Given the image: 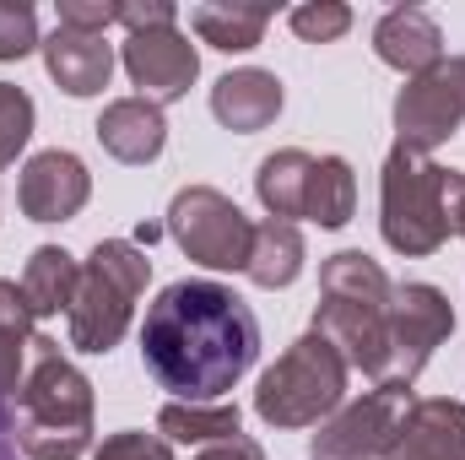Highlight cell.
<instances>
[{
	"label": "cell",
	"mask_w": 465,
	"mask_h": 460,
	"mask_svg": "<svg viewBox=\"0 0 465 460\" xmlns=\"http://www.w3.org/2000/svg\"><path fill=\"white\" fill-rule=\"evenodd\" d=\"M373 55H379L390 71H401V76L411 82V76H428V71L444 65V33H439V22H433L428 11L395 5V11H384L379 27H373Z\"/></svg>",
	"instance_id": "14"
},
{
	"label": "cell",
	"mask_w": 465,
	"mask_h": 460,
	"mask_svg": "<svg viewBox=\"0 0 465 460\" xmlns=\"http://www.w3.org/2000/svg\"><path fill=\"white\" fill-rule=\"evenodd\" d=\"M260 320L223 282H173L146 304L141 363L173 401L212 406L254 368Z\"/></svg>",
	"instance_id": "1"
},
{
	"label": "cell",
	"mask_w": 465,
	"mask_h": 460,
	"mask_svg": "<svg viewBox=\"0 0 465 460\" xmlns=\"http://www.w3.org/2000/svg\"><path fill=\"white\" fill-rule=\"evenodd\" d=\"M271 5H232V0H212V5H195L190 11V27H195V38L201 44H212V49H223V55H243V49H254L260 38H265V27H271Z\"/></svg>",
	"instance_id": "21"
},
{
	"label": "cell",
	"mask_w": 465,
	"mask_h": 460,
	"mask_svg": "<svg viewBox=\"0 0 465 460\" xmlns=\"http://www.w3.org/2000/svg\"><path fill=\"white\" fill-rule=\"evenodd\" d=\"M93 460H173V445L163 439V434H109L98 450H93Z\"/></svg>",
	"instance_id": "28"
},
{
	"label": "cell",
	"mask_w": 465,
	"mask_h": 460,
	"mask_svg": "<svg viewBox=\"0 0 465 460\" xmlns=\"http://www.w3.org/2000/svg\"><path fill=\"white\" fill-rule=\"evenodd\" d=\"M33 49H44V38H38V11H33L27 0H0V60H22V55H33Z\"/></svg>",
	"instance_id": "27"
},
{
	"label": "cell",
	"mask_w": 465,
	"mask_h": 460,
	"mask_svg": "<svg viewBox=\"0 0 465 460\" xmlns=\"http://www.w3.org/2000/svg\"><path fill=\"white\" fill-rule=\"evenodd\" d=\"M303 260H309V249H303L298 223L265 217V223H254V249H249L243 276H249L254 287H265V293H282V287H292V282L303 276Z\"/></svg>",
	"instance_id": "20"
},
{
	"label": "cell",
	"mask_w": 465,
	"mask_h": 460,
	"mask_svg": "<svg viewBox=\"0 0 465 460\" xmlns=\"http://www.w3.org/2000/svg\"><path fill=\"white\" fill-rule=\"evenodd\" d=\"M119 22L130 27V33H146V27H179V5L173 0H130V5H119Z\"/></svg>",
	"instance_id": "30"
},
{
	"label": "cell",
	"mask_w": 465,
	"mask_h": 460,
	"mask_svg": "<svg viewBox=\"0 0 465 460\" xmlns=\"http://www.w3.org/2000/svg\"><path fill=\"white\" fill-rule=\"evenodd\" d=\"M450 217H455V233L465 238V174H460V185H455V201H450Z\"/></svg>",
	"instance_id": "32"
},
{
	"label": "cell",
	"mask_w": 465,
	"mask_h": 460,
	"mask_svg": "<svg viewBox=\"0 0 465 460\" xmlns=\"http://www.w3.org/2000/svg\"><path fill=\"white\" fill-rule=\"evenodd\" d=\"M16 450L27 460H82L93 450V379L49 336H33V368L16 390Z\"/></svg>",
	"instance_id": "3"
},
{
	"label": "cell",
	"mask_w": 465,
	"mask_h": 460,
	"mask_svg": "<svg viewBox=\"0 0 465 460\" xmlns=\"http://www.w3.org/2000/svg\"><path fill=\"white\" fill-rule=\"evenodd\" d=\"M455 331V309L433 282H401L390 293V368L384 385L411 390L417 374L428 368V357L450 342Z\"/></svg>",
	"instance_id": "8"
},
{
	"label": "cell",
	"mask_w": 465,
	"mask_h": 460,
	"mask_svg": "<svg viewBox=\"0 0 465 460\" xmlns=\"http://www.w3.org/2000/svg\"><path fill=\"white\" fill-rule=\"evenodd\" d=\"M357 212V174L347 157H314L309 179V223L320 228H347Z\"/></svg>",
	"instance_id": "24"
},
{
	"label": "cell",
	"mask_w": 465,
	"mask_h": 460,
	"mask_svg": "<svg viewBox=\"0 0 465 460\" xmlns=\"http://www.w3.org/2000/svg\"><path fill=\"white\" fill-rule=\"evenodd\" d=\"M212 115L223 119L228 130H238V135H254V130H265L271 119L282 115V82L271 71H260V65L228 71L212 87Z\"/></svg>",
	"instance_id": "17"
},
{
	"label": "cell",
	"mask_w": 465,
	"mask_h": 460,
	"mask_svg": "<svg viewBox=\"0 0 465 460\" xmlns=\"http://www.w3.org/2000/svg\"><path fill=\"white\" fill-rule=\"evenodd\" d=\"M76 287H82V260L60 244H38L27 255V271H22V298L33 309V320H54V315H71L76 304Z\"/></svg>",
	"instance_id": "18"
},
{
	"label": "cell",
	"mask_w": 465,
	"mask_h": 460,
	"mask_svg": "<svg viewBox=\"0 0 465 460\" xmlns=\"http://www.w3.org/2000/svg\"><path fill=\"white\" fill-rule=\"evenodd\" d=\"M157 434L168 445H223V439H238L243 434V417L232 401H212V406H190V401H168L157 412Z\"/></svg>",
	"instance_id": "22"
},
{
	"label": "cell",
	"mask_w": 465,
	"mask_h": 460,
	"mask_svg": "<svg viewBox=\"0 0 465 460\" xmlns=\"http://www.w3.org/2000/svg\"><path fill=\"white\" fill-rule=\"evenodd\" d=\"M27 141H33V98L16 82H0V163H16Z\"/></svg>",
	"instance_id": "25"
},
{
	"label": "cell",
	"mask_w": 465,
	"mask_h": 460,
	"mask_svg": "<svg viewBox=\"0 0 465 460\" xmlns=\"http://www.w3.org/2000/svg\"><path fill=\"white\" fill-rule=\"evenodd\" d=\"M347 357L320 331L298 336L254 385V412L271 428H314L347 406Z\"/></svg>",
	"instance_id": "6"
},
{
	"label": "cell",
	"mask_w": 465,
	"mask_h": 460,
	"mask_svg": "<svg viewBox=\"0 0 465 460\" xmlns=\"http://www.w3.org/2000/svg\"><path fill=\"white\" fill-rule=\"evenodd\" d=\"M27 352H33V309L22 298V282L0 276V401H11L22 390Z\"/></svg>",
	"instance_id": "23"
},
{
	"label": "cell",
	"mask_w": 465,
	"mask_h": 460,
	"mask_svg": "<svg viewBox=\"0 0 465 460\" xmlns=\"http://www.w3.org/2000/svg\"><path fill=\"white\" fill-rule=\"evenodd\" d=\"M287 22H292V33H298L303 44H336L351 27V5H341V0H309V5H298Z\"/></svg>",
	"instance_id": "26"
},
{
	"label": "cell",
	"mask_w": 465,
	"mask_h": 460,
	"mask_svg": "<svg viewBox=\"0 0 465 460\" xmlns=\"http://www.w3.org/2000/svg\"><path fill=\"white\" fill-rule=\"evenodd\" d=\"M0 445H16V417L5 412V401H0Z\"/></svg>",
	"instance_id": "33"
},
{
	"label": "cell",
	"mask_w": 465,
	"mask_h": 460,
	"mask_svg": "<svg viewBox=\"0 0 465 460\" xmlns=\"http://www.w3.org/2000/svg\"><path fill=\"white\" fill-rule=\"evenodd\" d=\"M455 185H460L455 168H439L433 157H422L411 146H390L384 174H379V233H384V244L395 255H411V260L444 249L455 233V217H450Z\"/></svg>",
	"instance_id": "4"
},
{
	"label": "cell",
	"mask_w": 465,
	"mask_h": 460,
	"mask_svg": "<svg viewBox=\"0 0 465 460\" xmlns=\"http://www.w3.org/2000/svg\"><path fill=\"white\" fill-rule=\"evenodd\" d=\"M152 282V260L146 249H135L130 238H104L87 265H82V287H76V304L65 315V331L76 352H114L135 320V304Z\"/></svg>",
	"instance_id": "5"
},
{
	"label": "cell",
	"mask_w": 465,
	"mask_h": 460,
	"mask_svg": "<svg viewBox=\"0 0 465 460\" xmlns=\"http://www.w3.org/2000/svg\"><path fill=\"white\" fill-rule=\"evenodd\" d=\"M0 460H16V445H0Z\"/></svg>",
	"instance_id": "34"
},
{
	"label": "cell",
	"mask_w": 465,
	"mask_h": 460,
	"mask_svg": "<svg viewBox=\"0 0 465 460\" xmlns=\"http://www.w3.org/2000/svg\"><path fill=\"white\" fill-rule=\"evenodd\" d=\"M411 406V390L401 385H373L362 401H347L336 417L320 423L314 460H384L390 439L401 434V417Z\"/></svg>",
	"instance_id": "9"
},
{
	"label": "cell",
	"mask_w": 465,
	"mask_h": 460,
	"mask_svg": "<svg viewBox=\"0 0 465 460\" xmlns=\"http://www.w3.org/2000/svg\"><path fill=\"white\" fill-rule=\"evenodd\" d=\"M163 228L184 249V260H195L206 271H243L249 265V249H254V223L238 212V201H228L212 185L179 190Z\"/></svg>",
	"instance_id": "7"
},
{
	"label": "cell",
	"mask_w": 465,
	"mask_h": 460,
	"mask_svg": "<svg viewBox=\"0 0 465 460\" xmlns=\"http://www.w3.org/2000/svg\"><path fill=\"white\" fill-rule=\"evenodd\" d=\"M309 179H314V157L303 146H282L260 163L254 195L276 223H298V217H309Z\"/></svg>",
	"instance_id": "19"
},
{
	"label": "cell",
	"mask_w": 465,
	"mask_h": 460,
	"mask_svg": "<svg viewBox=\"0 0 465 460\" xmlns=\"http://www.w3.org/2000/svg\"><path fill=\"white\" fill-rule=\"evenodd\" d=\"M124 76L141 87V98L146 104H179L190 87H195V76H201V55H195V44L179 33V27H146V33H130L124 38Z\"/></svg>",
	"instance_id": "10"
},
{
	"label": "cell",
	"mask_w": 465,
	"mask_h": 460,
	"mask_svg": "<svg viewBox=\"0 0 465 460\" xmlns=\"http://www.w3.org/2000/svg\"><path fill=\"white\" fill-rule=\"evenodd\" d=\"M93 130H98L104 152H109L114 163H130V168L163 157V146H168V119H163L157 104H146V98H114V104L98 115Z\"/></svg>",
	"instance_id": "16"
},
{
	"label": "cell",
	"mask_w": 465,
	"mask_h": 460,
	"mask_svg": "<svg viewBox=\"0 0 465 460\" xmlns=\"http://www.w3.org/2000/svg\"><path fill=\"white\" fill-rule=\"evenodd\" d=\"M195 460H265V450H260L254 439H243V434H238V439H223V445H206Z\"/></svg>",
	"instance_id": "31"
},
{
	"label": "cell",
	"mask_w": 465,
	"mask_h": 460,
	"mask_svg": "<svg viewBox=\"0 0 465 460\" xmlns=\"http://www.w3.org/2000/svg\"><path fill=\"white\" fill-rule=\"evenodd\" d=\"M384 460H465V406L450 395L411 401Z\"/></svg>",
	"instance_id": "13"
},
{
	"label": "cell",
	"mask_w": 465,
	"mask_h": 460,
	"mask_svg": "<svg viewBox=\"0 0 465 460\" xmlns=\"http://www.w3.org/2000/svg\"><path fill=\"white\" fill-rule=\"evenodd\" d=\"M460 125H465V98H460V82H455L450 65H439L428 76H411L395 93V146H411V152L428 157Z\"/></svg>",
	"instance_id": "11"
},
{
	"label": "cell",
	"mask_w": 465,
	"mask_h": 460,
	"mask_svg": "<svg viewBox=\"0 0 465 460\" xmlns=\"http://www.w3.org/2000/svg\"><path fill=\"white\" fill-rule=\"evenodd\" d=\"M390 276L362 249H341L320 265V304L309 331H320L347 357V368L368 374L373 385H384L390 368Z\"/></svg>",
	"instance_id": "2"
},
{
	"label": "cell",
	"mask_w": 465,
	"mask_h": 460,
	"mask_svg": "<svg viewBox=\"0 0 465 460\" xmlns=\"http://www.w3.org/2000/svg\"><path fill=\"white\" fill-rule=\"evenodd\" d=\"M119 22V5L104 0H60V27H76V33H109Z\"/></svg>",
	"instance_id": "29"
},
{
	"label": "cell",
	"mask_w": 465,
	"mask_h": 460,
	"mask_svg": "<svg viewBox=\"0 0 465 460\" xmlns=\"http://www.w3.org/2000/svg\"><path fill=\"white\" fill-rule=\"evenodd\" d=\"M44 71L54 76V87L65 98H93L109 87L114 76V44H104V33H76V27H54L44 38Z\"/></svg>",
	"instance_id": "15"
},
{
	"label": "cell",
	"mask_w": 465,
	"mask_h": 460,
	"mask_svg": "<svg viewBox=\"0 0 465 460\" xmlns=\"http://www.w3.org/2000/svg\"><path fill=\"white\" fill-rule=\"evenodd\" d=\"M87 195H93L87 163H82L76 152H60V146L27 157V168H22V179H16V206H22V217H33V223H71V217L87 206Z\"/></svg>",
	"instance_id": "12"
}]
</instances>
